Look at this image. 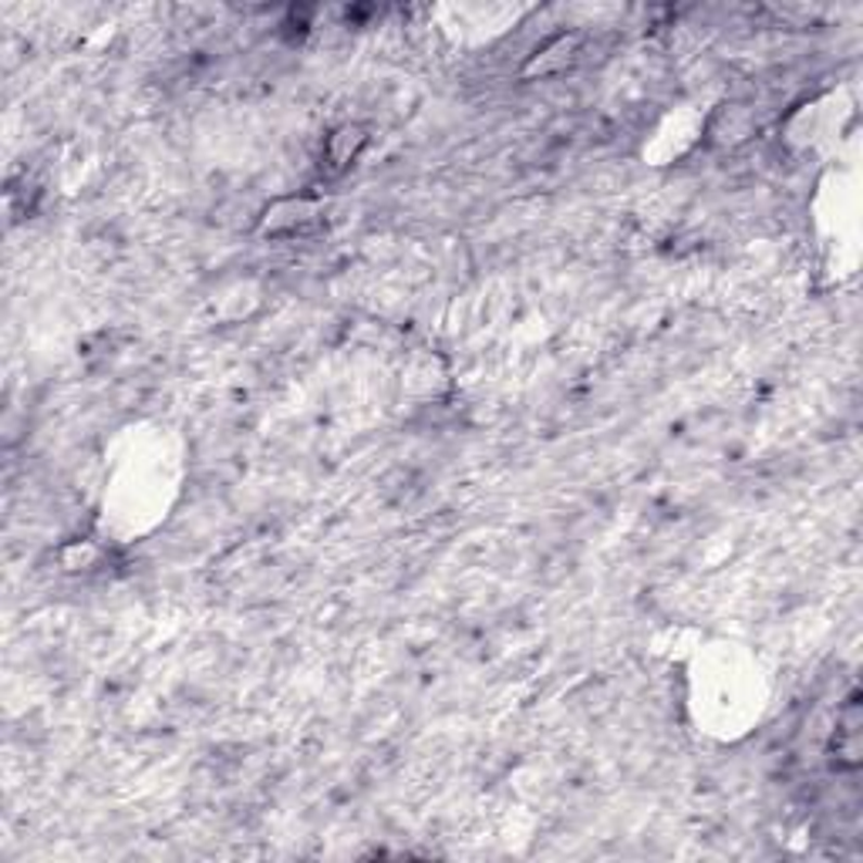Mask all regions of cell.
<instances>
[{
  "mask_svg": "<svg viewBox=\"0 0 863 863\" xmlns=\"http://www.w3.org/2000/svg\"><path fill=\"white\" fill-rule=\"evenodd\" d=\"M314 220H318V209L307 199H284V203H276L273 209H267L260 233L263 236H291V233L307 230Z\"/></svg>",
  "mask_w": 863,
  "mask_h": 863,
  "instance_id": "cell-1",
  "label": "cell"
},
{
  "mask_svg": "<svg viewBox=\"0 0 863 863\" xmlns=\"http://www.w3.org/2000/svg\"><path fill=\"white\" fill-rule=\"evenodd\" d=\"M860 701L850 698L847 708L837 719V735H834V759L837 769H856L860 765Z\"/></svg>",
  "mask_w": 863,
  "mask_h": 863,
  "instance_id": "cell-2",
  "label": "cell"
},
{
  "mask_svg": "<svg viewBox=\"0 0 863 863\" xmlns=\"http://www.w3.org/2000/svg\"><path fill=\"white\" fill-rule=\"evenodd\" d=\"M577 48H580V38L577 35H561L557 41H550L543 51H537V57L527 65L523 75H553V72H564L570 61L577 57Z\"/></svg>",
  "mask_w": 863,
  "mask_h": 863,
  "instance_id": "cell-3",
  "label": "cell"
},
{
  "mask_svg": "<svg viewBox=\"0 0 863 863\" xmlns=\"http://www.w3.org/2000/svg\"><path fill=\"white\" fill-rule=\"evenodd\" d=\"M364 142H368V136H364L361 126H342V129H337V132L327 139V145H324V152H327V166H331L334 172L348 169L351 159L358 156Z\"/></svg>",
  "mask_w": 863,
  "mask_h": 863,
  "instance_id": "cell-4",
  "label": "cell"
}]
</instances>
